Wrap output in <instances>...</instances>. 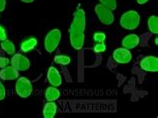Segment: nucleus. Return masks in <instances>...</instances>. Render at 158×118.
<instances>
[{
    "label": "nucleus",
    "instance_id": "obj_1",
    "mask_svg": "<svg viewBox=\"0 0 158 118\" xmlns=\"http://www.w3.org/2000/svg\"><path fill=\"white\" fill-rule=\"evenodd\" d=\"M86 27V15L85 11L79 8L75 11L73 16V21L69 28V38L72 47L76 50H80L85 41V31Z\"/></svg>",
    "mask_w": 158,
    "mask_h": 118
},
{
    "label": "nucleus",
    "instance_id": "obj_2",
    "mask_svg": "<svg viewBox=\"0 0 158 118\" xmlns=\"http://www.w3.org/2000/svg\"><path fill=\"white\" fill-rule=\"evenodd\" d=\"M140 15L135 10H129L124 12L120 17V25L126 30H134L139 26Z\"/></svg>",
    "mask_w": 158,
    "mask_h": 118
},
{
    "label": "nucleus",
    "instance_id": "obj_3",
    "mask_svg": "<svg viewBox=\"0 0 158 118\" xmlns=\"http://www.w3.org/2000/svg\"><path fill=\"white\" fill-rule=\"evenodd\" d=\"M61 40V31L59 29H52V30L49 31L46 36H45L44 39V46H45V50L48 53H52L56 50L58 47V45L60 43Z\"/></svg>",
    "mask_w": 158,
    "mask_h": 118
},
{
    "label": "nucleus",
    "instance_id": "obj_4",
    "mask_svg": "<svg viewBox=\"0 0 158 118\" xmlns=\"http://www.w3.org/2000/svg\"><path fill=\"white\" fill-rule=\"evenodd\" d=\"M15 89L18 96H20L21 98H27L32 93V83L26 77H19L15 84Z\"/></svg>",
    "mask_w": 158,
    "mask_h": 118
},
{
    "label": "nucleus",
    "instance_id": "obj_5",
    "mask_svg": "<svg viewBox=\"0 0 158 118\" xmlns=\"http://www.w3.org/2000/svg\"><path fill=\"white\" fill-rule=\"evenodd\" d=\"M95 13H96L98 19L101 21L103 24L110 25L114 22V15L110 9H108L102 4H98L95 6Z\"/></svg>",
    "mask_w": 158,
    "mask_h": 118
},
{
    "label": "nucleus",
    "instance_id": "obj_6",
    "mask_svg": "<svg viewBox=\"0 0 158 118\" xmlns=\"http://www.w3.org/2000/svg\"><path fill=\"white\" fill-rule=\"evenodd\" d=\"M10 62L11 65L18 71H26L30 68V61H29V59L20 53L13 54Z\"/></svg>",
    "mask_w": 158,
    "mask_h": 118
},
{
    "label": "nucleus",
    "instance_id": "obj_7",
    "mask_svg": "<svg viewBox=\"0 0 158 118\" xmlns=\"http://www.w3.org/2000/svg\"><path fill=\"white\" fill-rule=\"evenodd\" d=\"M113 59L119 63V64H126V63H129L132 59V54L130 52V49L124 48V47H120V48H116L113 51Z\"/></svg>",
    "mask_w": 158,
    "mask_h": 118
},
{
    "label": "nucleus",
    "instance_id": "obj_8",
    "mask_svg": "<svg viewBox=\"0 0 158 118\" xmlns=\"http://www.w3.org/2000/svg\"><path fill=\"white\" fill-rule=\"evenodd\" d=\"M141 69L146 72H157L158 71V58L156 56H146L140 61Z\"/></svg>",
    "mask_w": 158,
    "mask_h": 118
},
{
    "label": "nucleus",
    "instance_id": "obj_9",
    "mask_svg": "<svg viewBox=\"0 0 158 118\" xmlns=\"http://www.w3.org/2000/svg\"><path fill=\"white\" fill-rule=\"evenodd\" d=\"M19 77V71L15 69L13 66L7 65L4 68H1L0 70V78L5 81H9V80H14Z\"/></svg>",
    "mask_w": 158,
    "mask_h": 118
},
{
    "label": "nucleus",
    "instance_id": "obj_10",
    "mask_svg": "<svg viewBox=\"0 0 158 118\" xmlns=\"http://www.w3.org/2000/svg\"><path fill=\"white\" fill-rule=\"evenodd\" d=\"M47 79L49 83L51 84L52 86L58 87L62 84V77L59 73V71L57 70L54 66H50L47 71Z\"/></svg>",
    "mask_w": 158,
    "mask_h": 118
},
{
    "label": "nucleus",
    "instance_id": "obj_11",
    "mask_svg": "<svg viewBox=\"0 0 158 118\" xmlns=\"http://www.w3.org/2000/svg\"><path fill=\"white\" fill-rule=\"evenodd\" d=\"M140 38L137 34H129L125 36L122 40V46L127 49H133L139 45Z\"/></svg>",
    "mask_w": 158,
    "mask_h": 118
},
{
    "label": "nucleus",
    "instance_id": "obj_12",
    "mask_svg": "<svg viewBox=\"0 0 158 118\" xmlns=\"http://www.w3.org/2000/svg\"><path fill=\"white\" fill-rule=\"evenodd\" d=\"M56 112H57V105L53 101H49V102L45 103L43 108V116L45 118H53L56 115Z\"/></svg>",
    "mask_w": 158,
    "mask_h": 118
},
{
    "label": "nucleus",
    "instance_id": "obj_13",
    "mask_svg": "<svg viewBox=\"0 0 158 118\" xmlns=\"http://www.w3.org/2000/svg\"><path fill=\"white\" fill-rule=\"evenodd\" d=\"M37 44H38V40H37L35 37H30V38H27L22 42L20 48H21L22 52L26 53L34 49L37 46Z\"/></svg>",
    "mask_w": 158,
    "mask_h": 118
},
{
    "label": "nucleus",
    "instance_id": "obj_14",
    "mask_svg": "<svg viewBox=\"0 0 158 118\" xmlns=\"http://www.w3.org/2000/svg\"><path fill=\"white\" fill-rule=\"evenodd\" d=\"M60 97V91L55 86H50L45 90V98L47 101H54Z\"/></svg>",
    "mask_w": 158,
    "mask_h": 118
},
{
    "label": "nucleus",
    "instance_id": "obj_15",
    "mask_svg": "<svg viewBox=\"0 0 158 118\" xmlns=\"http://www.w3.org/2000/svg\"><path fill=\"white\" fill-rule=\"evenodd\" d=\"M147 24H148L149 31L153 33V34H157L158 33V17L157 16L151 15L150 17L148 18Z\"/></svg>",
    "mask_w": 158,
    "mask_h": 118
},
{
    "label": "nucleus",
    "instance_id": "obj_16",
    "mask_svg": "<svg viewBox=\"0 0 158 118\" xmlns=\"http://www.w3.org/2000/svg\"><path fill=\"white\" fill-rule=\"evenodd\" d=\"M1 48L5 51L7 54H9V55H13L16 51V48H15V45L12 41L10 40H4V41H1Z\"/></svg>",
    "mask_w": 158,
    "mask_h": 118
},
{
    "label": "nucleus",
    "instance_id": "obj_17",
    "mask_svg": "<svg viewBox=\"0 0 158 118\" xmlns=\"http://www.w3.org/2000/svg\"><path fill=\"white\" fill-rule=\"evenodd\" d=\"M54 62L60 65H68L71 62V58L67 55H56L54 57Z\"/></svg>",
    "mask_w": 158,
    "mask_h": 118
},
{
    "label": "nucleus",
    "instance_id": "obj_18",
    "mask_svg": "<svg viewBox=\"0 0 158 118\" xmlns=\"http://www.w3.org/2000/svg\"><path fill=\"white\" fill-rule=\"evenodd\" d=\"M103 6H105L111 11L115 10L117 8V1L116 0H99Z\"/></svg>",
    "mask_w": 158,
    "mask_h": 118
},
{
    "label": "nucleus",
    "instance_id": "obj_19",
    "mask_svg": "<svg viewBox=\"0 0 158 118\" xmlns=\"http://www.w3.org/2000/svg\"><path fill=\"white\" fill-rule=\"evenodd\" d=\"M93 39L96 43H99V42H104L106 39V35H105V33H103V32H96V33H94Z\"/></svg>",
    "mask_w": 158,
    "mask_h": 118
},
{
    "label": "nucleus",
    "instance_id": "obj_20",
    "mask_svg": "<svg viewBox=\"0 0 158 118\" xmlns=\"http://www.w3.org/2000/svg\"><path fill=\"white\" fill-rule=\"evenodd\" d=\"M93 50L95 53H102L106 50V45L104 42H99V43H96V45L94 46Z\"/></svg>",
    "mask_w": 158,
    "mask_h": 118
},
{
    "label": "nucleus",
    "instance_id": "obj_21",
    "mask_svg": "<svg viewBox=\"0 0 158 118\" xmlns=\"http://www.w3.org/2000/svg\"><path fill=\"white\" fill-rule=\"evenodd\" d=\"M5 97H6V89H5V86H4V84L1 81H0V101L3 100Z\"/></svg>",
    "mask_w": 158,
    "mask_h": 118
},
{
    "label": "nucleus",
    "instance_id": "obj_22",
    "mask_svg": "<svg viewBox=\"0 0 158 118\" xmlns=\"http://www.w3.org/2000/svg\"><path fill=\"white\" fill-rule=\"evenodd\" d=\"M9 62H10V60L8 58L0 56V68H4L5 66L9 65Z\"/></svg>",
    "mask_w": 158,
    "mask_h": 118
},
{
    "label": "nucleus",
    "instance_id": "obj_23",
    "mask_svg": "<svg viewBox=\"0 0 158 118\" xmlns=\"http://www.w3.org/2000/svg\"><path fill=\"white\" fill-rule=\"evenodd\" d=\"M7 39V33H6V30L4 29V27H2L1 25H0V42L1 41H4Z\"/></svg>",
    "mask_w": 158,
    "mask_h": 118
},
{
    "label": "nucleus",
    "instance_id": "obj_24",
    "mask_svg": "<svg viewBox=\"0 0 158 118\" xmlns=\"http://www.w3.org/2000/svg\"><path fill=\"white\" fill-rule=\"evenodd\" d=\"M6 7V0H0V12L5 10Z\"/></svg>",
    "mask_w": 158,
    "mask_h": 118
},
{
    "label": "nucleus",
    "instance_id": "obj_25",
    "mask_svg": "<svg viewBox=\"0 0 158 118\" xmlns=\"http://www.w3.org/2000/svg\"><path fill=\"white\" fill-rule=\"evenodd\" d=\"M149 1V0H137V3L140 4V5H143V4L147 3Z\"/></svg>",
    "mask_w": 158,
    "mask_h": 118
},
{
    "label": "nucleus",
    "instance_id": "obj_26",
    "mask_svg": "<svg viewBox=\"0 0 158 118\" xmlns=\"http://www.w3.org/2000/svg\"><path fill=\"white\" fill-rule=\"evenodd\" d=\"M22 2H24V3H31V2H33L34 0H21Z\"/></svg>",
    "mask_w": 158,
    "mask_h": 118
},
{
    "label": "nucleus",
    "instance_id": "obj_27",
    "mask_svg": "<svg viewBox=\"0 0 158 118\" xmlns=\"http://www.w3.org/2000/svg\"><path fill=\"white\" fill-rule=\"evenodd\" d=\"M155 44H156V45L158 44V39H157V38L155 39Z\"/></svg>",
    "mask_w": 158,
    "mask_h": 118
}]
</instances>
